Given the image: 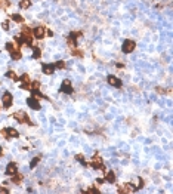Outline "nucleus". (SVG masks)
Segmentation results:
<instances>
[{
  "mask_svg": "<svg viewBox=\"0 0 173 194\" xmlns=\"http://www.w3.org/2000/svg\"><path fill=\"white\" fill-rule=\"evenodd\" d=\"M40 160H42V155H37V157H34V158L30 161V167H31V169H34V167L39 164V161H40Z\"/></svg>",
  "mask_w": 173,
  "mask_h": 194,
  "instance_id": "4be33fe9",
  "label": "nucleus"
},
{
  "mask_svg": "<svg viewBox=\"0 0 173 194\" xmlns=\"http://www.w3.org/2000/svg\"><path fill=\"white\" fill-rule=\"evenodd\" d=\"M71 53H73L74 56H79V58H83V56H85V53H83L80 49H77V47H71Z\"/></svg>",
  "mask_w": 173,
  "mask_h": 194,
  "instance_id": "412c9836",
  "label": "nucleus"
},
{
  "mask_svg": "<svg viewBox=\"0 0 173 194\" xmlns=\"http://www.w3.org/2000/svg\"><path fill=\"white\" fill-rule=\"evenodd\" d=\"M19 80H21V83H30V81H31L28 74H22V76L19 77Z\"/></svg>",
  "mask_w": 173,
  "mask_h": 194,
  "instance_id": "7c9ffc66",
  "label": "nucleus"
},
{
  "mask_svg": "<svg viewBox=\"0 0 173 194\" xmlns=\"http://www.w3.org/2000/svg\"><path fill=\"white\" fill-rule=\"evenodd\" d=\"M4 47H6V50H7L9 53H10V52H13L15 49H18V47H16V46H15V44H13L12 41H7V43L4 44Z\"/></svg>",
  "mask_w": 173,
  "mask_h": 194,
  "instance_id": "5701e85b",
  "label": "nucleus"
},
{
  "mask_svg": "<svg viewBox=\"0 0 173 194\" xmlns=\"http://www.w3.org/2000/svg\"><path fill=\"white\" fill-rule=\"evenodd\" d=\"M42 71H43L44 74L50 76V74L55 71V64H43V65H42Z\"/></svg>",
  "mask_w": 173,
  "mask_h": 194,
  "instance_id": "9b49d317",
  "label": "nucleus"
},
{
  "mask_svg": "<svg viewBox=\"0 0 173 194\" xmlns=\"http://www.w3.org/2000/svg\"><path fill=\"white\" fill-rule=\"evenodd\" d=\"M6 77H9V78H12V80H15V81H18L19 80V77L15 74V71H12V70H9L7 73H6Z\"/></svg>",
  "mask_w": 173,
  "mask_h": 194,
  "instance_id": "b1692460",
  "label": "nucleus"
},
{
  "mask_svg": "<svg viewBox=\"0 0 173 194\" xmlns=\"http://www.w3.org/2000/svg\"><path fill=\"white\" fill-rule=\"evenodd\" d=\"M18 172V164L15 163V161H10V163H7V166H6V173L7 175H15Z\"/></svg>",
  "mask_w": 173,
  "mask_h": 194,
  "instance_id": "9d476101",
  "label": "nucleus"
},
{
  "mask_svg": "<svg viewBox=\"0 0 173 194\" xmlns=\"http://www.w3.org/2000/svg\"><path fill=\"white\" fill-rule=\"evenodd\" d=\"M10 56H12L13 61H19V59L22 58V52H21V49H15L13 52H10Z\"/></svg>",
  "mask_w": 173,
  "mask_h": 194,
  "instance_id": "2eb2a0df",
  "label": "nucleus"
},
{
  "mask_svg": "<svg viewBox=\"0 0 173 194\" xmlns=\"http://www.w3.org/2000/svg\"><path fill=\"white\" fill-rule=\"evenodd\" d=\"M21 34H24V36H33V28H30L28 25H22V28H21Z\"/></svg>",
  "mask_w": 173,
  "mask_h": 194,
  "instance_id": "a211bd4d",
  "label": "nucleus"
},
{
  "mask_svg": "<svg viewBox=\"0 0 173 194\" xmlns=\"http://www.w3.org/2000/svg\"><path fill=\"white\" fill-rule=\"evenodd\" d=\"M24 39H25V36H24V34H21V36H15V41L19 44V47L24 44Z\"/></svg>",
  "mask_w": 173,
  "mask_h": 194,
  "instance_id": "bb28decb",
  "label": "nucleus"
},
{
  "mask_svg": "<svg viewBox=\"0 0 173 194\" xmlns=\"http://www.w3.org/2000/svg\"><path fill=\"white\" fill-rule=\"evenodd\" d=\"M55 68L64 70V68H65V62H64V61H56V62H55Z\"/></svg>",
  "mask_w": 173,
  "mask_h": 194,
  "instance_id": "c85d7f7f",
  "label": "nucleus"
},
{
  "mask_svg": "<svg viewBox=\"0 0 173 194\" xmlns=\"http://www.w3.org/2000/svg\"><path fill=\"white\" fill-rule=\"evenodd\" d=\"M10 4H12L10 0H0V7H1V9H7Z\"/></svg>",
  "mask_w": 173,
  "mask_h": 194,
  "instance_id": "a878e982",
  "label": "nucleus"
},
{
  "mask_svg": "<svg viewBox=\"0 0 173 194\" xmlns=\"http://www.w3.org/2000/svg\"><path fill=\"white\" fill-rule=\"evenodd\" d=\"M1 28H3L4 31H9V28H10V21H9V19L3 21V22H1Z\"/></svg>",
  "mask_w": 173,
  "mask_h": 194,
  "instance_id": "cd10ccee",
  "label": "nucleus"
},
{
  "mask_svg": "<svg viewBox=\"0 0 173 194\" xmlns=\"http://www.w3.org/2000/svg\"><path fill=\"white\" fill-rule=\"evenodd\" d=\"M107 81H108L113 87H121V86H123V81L119 77H116V76H108V77H107Z\"/></svg>",
  "mask_w": 173,
  "mask_h": 194,
  "instance_id": "1a4fd4ad",
  "label": "nucleus"
},
{
  "mask_svg": "<svg viewBox=\"0 0 173 194\" xmlns=\"http://www.w3.org/2000/svg\"><path fill=\"white\" fill-rule=\"evenodd\" d=\"M31 3H33V0H21L19 1V7L21 9H28L31 6Z\"/></svg>",
  "mask_w": 173,
  "mask_h": 194,
  "instance_id": "aec40b11",
  "label": "nucleus"
},
{
  "mask_svg": "<svg viewBox=\"0 0 173 194\" xmlns=\"http://www.w3.org/2000/svg\"><path fill=\"white\" fill-rule=\"evenodd\" d=\"M142 187H144V181H142V179H139V181H138V184H136V187H135V188H136V190H141V188H142Z\"/></svg>",
  "mask_w": 173,
  "mask_h": 194,
  "instance_id": "72a5a7b5",
  "label": "nucleus"
},
{
  "mask_svg": "<svg viewBox=\"0 0 173 194\" xmlns=\"http://www.w3.org/2000/svg\"><path fill=\"white\" fill-rule=\"evenodd\" d=\"M90 166H92L93 169H105V166H104V160H102V157H101L99 154H95L93 157H92Z\"/></svg>",
  "mask_w": 173,
  "mask_h": 194,
  "instance_id": "20e7f679",
  "label": "nucleus"
},
{
  "mask_svg": "<svg viewBox=\"0 0 173 194\" xmlns=\"http://www.w3.org/2000/svg\"><path fill=\"white\" fill-rule=\"evenodd\" d=\"M135 47H136V43L133 41V40H124L123 41V44H121V50H123V53H132L133 50H135Z\"/></svg>",
  "mask_w": 173,
  "mask_h": 194,
  "instance_id": "7ed1b4c3",
  "label": "nucleus"
},
{
  "mask_svg": "<svg viewBox=\"0 0 173 194\" xmlns=\"http://www.w3.org/2000/svg\"><path fill=\"white\" fill-rule=\"evenodd\" d=\"M46 34H47V36H49V37H52V36H53V33H52V31H50V30H46Z\"/></svg>",
  "mask_w": 173,
  "mask_h": 194,
  "instance_id": "c9c22d12",
  "label": "nucleus"
},
{
  "mask_svg": "<svg viewBox=\"0 0 173 194\" xmlns=\"http://www.w3.org/2000/svg\"><path fill=\"white\" fill-rule=\"evenodd\" d=\"M22 179H24V176H22V175H18V172H16L15 175H12V178H10V181H12L13 184H16V185H18V184H21V182H22Z\"/></svg>",
  "mask_w": 173,
  "mask_h": 194,
  "instance_id": "6ab92c4d",
  "label": "nucleus"
},
{
  "mask_svg": "<svg viewBox=\"0 0 173 194\" xmlns=\"http://www.w3.org/2000/svg\"><path fill=\"white\" fill-rule=\"evenodd\" d=\"M21 89H24V90H30V83H21Z\"/></svg>",
  "mask_w": 173,
  "mask_h": 194,
  "instance_id": "473e14b6",
  "label": "nucleus"
},
{
  "mask_svg": "<svg viewBox=\"0 0 173 194\" xmlns=\"http://www.w3.org/2000/svg\"><path fill=\"white\" fill-rule=\"evenodd\" d=\"M33 89H40V81L39 80L30 81V90H33Z\"/></svg>",
  "mask_w": 173,
  "mask_h": 194,
  "instance_id": "393cba45",
  "label": "nucleus"
},
{
  "mask_svg": "<svg viewBox=\"0 0 173 194\" xmlns=\"http://www.w3.org/2000/svg\"><path fill=\"white\" fill-rule=\"evenodd\" d=\"M59 92H61V93H67V95H71V93L74 92V89H73V84H71V81H70V80H64V81H62V84H61V87H59Z\"/></svg>",
  "mask_w": 173,
  "mask_h": 194,
  "instance_id": "423d86ee",
  "label": "nucleus"
},
{
  "mask_svg": "<svg viewBox=\"0 0 173 194\" xmlns=\"http://www.w3.org/2000/svg\"><path fill=\"white\" fill-rule=\"evenodd\" d=\"M12 118H15L18 123H27V124L33 126V121L30 120V117L27 116L24 111H15V113L12 114Z\"/></svg>",
  "mask_w": 173,
  "mask_h": 194,
  "instance_id": "f257e3e1",
  "label": "nucleus"
},
{
  "mask_svg": "<svg viewBox=\"0 0 173 194\" xmlns=\"http://www.w3.org/2000/svg\"><path fill=\"white\" fill-rule=\"evenodd\" d=\"M27 105L30 107V108H33V110H36V111H39L42 107H40V102L37 101V98H34V96H30V98H27Z\"/></svg>",
  "mask_w": 173,
  "mask_h": 194,
  "instance_id": "0eeeda50",
  "label": "nucleus"
},
{
  "mask_svg": "<svg viewBox=\"0 0 173 194\" xmlns=\"http://www.w3.org/2000/svg\"><path fill=\"white\" fill-rule=\"evenodd\" d=\"M31 96H34V98H37V99H39V98H40V99H49V98H47L46 95H43L39 89H33V90H31Z\"/></svg>",
  "mask_w": 173,
  "mask_h": 194,
  "instance_id": "ddd939ff",
  "label": "nucleus"
},
{
  "mask_svg": "<svg viewBox=\"0 0 173 194\" xmlns=\"http://www.w3.org/2000/svg\"><path fill=\"white\" fill-rule=\"evenodd\" d=\"M133 191H136L135 190V187L132 185V184H124V185H121V187H119V193H133Z\"/></svg>",
  "mask_w": 173,
  "mask_h": 194,
  "instance_id": "f8f14e48",
  "label": "nucleus"
},
{
  "mask_svg": "<svg viewBox=\"0 0 173 194\" xmlns=\"http://www.w3.org/2000/svg\"><path fill=\"white\" fill-rule=\"evenodd\" d=\"M10 19H12L13 22H18V24H24V16H22V15H19V13H13V15L10 16Z\"/></svg>",
  "mask_w": 173,
  "mask_h": 194,
  "instance_id": "f3484780",
  "label": "nucleus"
},
{
  "mask_svg": "<svg viewBox=\"0 0 173 194\" xmlns=\"http://www.w3.org/2000/svg\"><path fill=\"white\" fill-rule=\"evenodd\" d=\"M0 135H1L3 138L9 139V138H18V136H19V132H18L16 129H13V127H4V129L0 130Z\"/></svg>",
  "mask_w": 173,
  "mask_h": 194,
  "instance_id": "f03ea898",
  "label": "nucleus"
},
{
  "mask_svg": "<svg viewBox=\"0 0 173 194\" xmlns=\"http://www.w3.org/2000/svg\"><path fill=\"white\" fill-rule=\"evenodd\" d=\"M1 155H3V148L0 147V157H1Z\"/></svg>",
  "mask_w": 173,
  "mask_h": 194,
  "instance_id": "e433bc0d",
  "label": "nucleus"
},
{
  "mask_svg": "<svg viewBox=\"0 0 173 194\" xmlns=\"http://www.w3.org/2000/svg\"><path fill=\"white\" fill-rule=\"evenodd\" d=\"M76 160H79V161H82L85 166H86V161H85V157H83V154H77L76 155Z\"/></svg>",
  "mask_w": 173,
  "mask_h": 194,
  "instance_id": "2f4dec72",
  "label": "nucleus"
},
{
  "mask_svg": "<svg viewBox=\"0 0 173 194\" xmlns=\"http://www.w3.org/2000/svg\"><path fill=\"white\" fill-rule=\"evenodd\" d=\"M85 193H89V194H101V191H99L98 188H95V187H90V188H87Z\"/></svg>",
  "mask_w": 173,
  "mask_h": 194,
  "instance_id": "c756f323",
  "label": "nucleus"
},
{
  "mask_svg": "<svg viewBox=\"0 0 173 194\" xmlns=\"http://www.w3.org/2000/svg\"><path fill=\"white\" fill-rule=\"evenodd\" d=\"M42 58V49L39 46H33V59H40Z\"/></svg>",
  "mask_w": 173,
  "mask_h": 194,
  "instance_id": "4468645a",
  "label": "nucleus"
},
{
  "mask_svg": "<svg viewBox=\"0 0 173 194\" xmlns=\"http://www.w3.org/2000/svg\"><path fill=\"white\" fill-rule=\"evenodd\" d=\"M33 36L36 37V39H39V40H42L44 39V36H46V28L44 27H36L34 30H33Z\"/></svg>",
  "mask_w": 173,
  "mask_h": 194,
  "instance_id": "6e6552de",
  "label": "nucleus"
},
{
  "mask_svg": "<svg viewBox=\"0 0 173 194\" xmlns=\"http://www.w3.org/2000/svg\"><path fill=\"white\" fill-rule=\"evenodd\" d=\"M105 181H107V182H110V184H116V181H117L116 173H114V172H108V173H107V176H105Z\"/></svg>",
  "mask_w": 173,
  "mask_h": 194,
  "instance_id": "dca6fc26",
  "label": "nucleus"
},
{
  "mask_svg": "<svg viewBox=\"0 0 173 194\" xmlns=\"http://www.w3.org/2000/svg\"><path fill=\"white\" fill-rule=\"evenodd\" d=\"M0 193L1 194H9V190H7V188H0Z\"/></svg>",
  "mask_w": 173,
  "mask_h": 194,
  "instance_id": "f704fd0d",
  "label": "nucleus"
},
{
  "mask_svg": "<svg viewBox=\"0 0 173 194\" xmlns=\"http://www.w3.org/2000/svg\"><path fill=\"white\" fill-rule=\"evenodd\" d=\"M1 104H3V108H10L13 104V95L10 92H4L1 98Z\"/></svg>",
  "mask_w": 173,
  "mask_h": 194,
  "instance_id": "39448f33",
  "label": "nucleus"
}]
</instances>
